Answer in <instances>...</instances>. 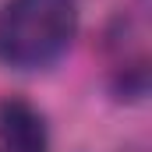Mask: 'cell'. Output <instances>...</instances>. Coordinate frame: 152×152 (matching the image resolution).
<instances>
[{
  "instance_id": "6da1fadb",
  "label": "cell",
  "mask_w": 152,
  "mask_h": 152,
  "mask_svg": "<svg viewBox=\"0 0 152 152\" xmlns=\"http://www.w3.org/2000/svg\"><path fill=\"white\" fill-rule=\"evenodd\" d=\"M78 36L75 0H7L0 11V60L39 71L60 60Z\"/></svg>"
},
{
  "instance_id": "7a4b0ae2",
  "label": "cell",
  "mask_w": 152,
  "mask_h": 152,
  "mask_svg": "<svg viewBox=\"0 0 152 152\" xmlns=\"http://www.w3.org/2000/svg\"><path fill=\"white\" fill-rule=\"evenodd\" d=\"M0 152H50L46 120L28 99H0Z\"/></svg>"
}]
</instances>
